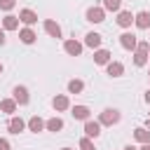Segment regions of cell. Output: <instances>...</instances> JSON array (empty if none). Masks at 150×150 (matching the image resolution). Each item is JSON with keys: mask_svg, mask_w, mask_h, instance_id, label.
I'll return each mask as SVG.
<instances>
[{"mask_svg": "<svg viewBox=\"0 0 150 150\" xmlns=\"http://www.w3.org/2000/svg\"><path fill=\"white\" fill-rule=\"evenodd\" d=\"M0 150H12V145H9L7 138H0Z\"/></svg>", "mask_w": 150, "mask_h": 150, "instance_id": "cell-28", "label": "cell"}, {"mask_svg": "<svg viewBox=\"0 0 150 150\" xmlns=\"http://www.w3.org/2000/svg\"><path fill=\"white\" fill-rule=\"evenodd\" d=\"M120 45H122L127 52H136L138 40H136V35H134V33H122V35H120Z\"/></svg>", "mask_w": 150, "mask_h": 150, "instance_id": "cell-3", "label": "cell"}, {"mask_svg": "<svg viewBox=\"0 0 150 150\" xmlns=\"http://www.w3.org/2000/svg\"><path fill=\"white\" fill-rule=\"evenodd\" d=\"M145 127H148V129H150V115H148V120H145Z\"/></svg>", "mask_w": 150, "mask_h": 150, "instance_id": "cell-33", "label": "cell"}, {"mask_svg": "<svg viewBox=\"0 0 150 150\" xmlns=\"http://www.w3.org/2000/svg\"><path fill=\"white\" fill-rule=\"evenodd\" d=\"M28 129H30V131H35V134H38V131H42V129H45V120H42V117H38V115H33V117L28 120Z\"/></svg>", "mask_w": 150, "mask_h": 150, "instance_id": "cell-23", "label": "cell"}, {"mask_svg": "<svg viewBox=\"0 0 150 150\" xmlns=\"http://www.w3.org/2000/svg\"><path fill=\"white\" fill-rule=\"evenodd\" d=\"M134 138H136L138 143H150V129H148V127L134 129Z\"/></svg>", "mask_w": 150, "mask_h": 150, "instance_id": "cell-19", "label": "cell"}, {"mask_svg": "<svg viewBox=\"0 0 150 150\" xmlns=\"http://www.w3.org/2000/svg\"><path fill=\"white\" fill-rule=\"evenodd\" d=\"M7 129H9L12 134H21V131L26 129V122H23L21 117H12V120H9V124H7Z\"/></svg>", "mask_w": 150, "mask_h": 150, "instance_id": "cell-18", "label": "cell"}, {"mask_svg": "<svg viewBox=\"0 0 150 150\" xmlns=\"http://www.w3.org/2000/svg\"><path fill=\"white\" fill-rule=\"evenodd\" d=\"M98 122H101L103 127H112V124H117V122H120V110H115V108H105V110L101 112Z\"/></svg>", "mask_w": 150, "mask_h": 150, "instance_id": "cell-1", "label": "cell"}, {"mask_svg": "<svg viewBox=\"0 0 150 150\" xmlns=\"http://www.w3.org/2000/svg\"><path fill=\"white\" fill-rule=\"evenodd\" d=\"M19 38H21V42H23V45H33V42L38 40V35L33 33V28H30V26L21 28V30H19Z\"/></svg>", "mask_w": 150, "mask_h": 150, "instance_id": "cell-13", "label": "cell"}, {"mask_svg": "<svg viewBox=\"0 0 150 150\" xmlns=\"http://www.w3.org/2000/svg\"><path fill=\"white\" fill-rule=\"evenodd\" d=\"M134 16H136V14H131V12H122V9H120L115 21H117V26H120V28H129V26L134 23Z\"/></svg>", "mask_w": 150, "mask_h": 150, "instance_id": "cell-7", "label": "cell"}, {"mask_svg": "<svg viewBox=\"0 0 150 150\" xmlns=\"http://www.w3.org/2000/svg\"><path fill=\"white\" fill-rule=\"evenodd\" d=\"M82 89H84V82H82V80H77V77H75V80H70V82H68V91H70V94H80Z\"/></svg>", "mask_w": 150, "mask_h": 150, "instance_id": "cell-24", "label": "cell"}, {"mask_svg": "<svg viewBox=\"0 0 150 150\" xmlns=\"http://www.w3.org/2000/svg\"><path fill=\"white\" fill-rule=\"evenodd\" d=\"M0 73H2V63H0Z\"/></svg>", "mask_w": 150, "mask_h": 150, "instance_id": "cell-35", "label": "cell"}, {"mask_svg": "<svg viewBox=\"0 0 150 150\" xmlns=\"http://www.w3.org/2000/svg\"><path fill=\"white\" fill-rule=\"evenodd\" d=\"M2 28H5V30H16V28H19V16L7 14V16L2 19Z\"/></svg>", "mask_w": 150, "mask_h": 150, "instance_id": "cell-21", "label": "cell"}, {"mask_svg": "<svg viewBox=\"0 0 150 150\" xmlns=\"http://www.w3.org/2000/svg\"><path fill=\"white\" fill-rule=\"evenodd\" d=\"M134 23H136V28L148 30V28H150V12H138V14L134 16Z\"/></svg>", "mask_w": 150, "mask_h": 150, "instance_id": "cell-10", "label": "cell"}, {"mask_svg": "<svg viewBox=\"0 0 150 150\" xmlns=\"http://www.w3.org/2000/svg\"><path fill=\"white\" fill-rule=\"evenodd\" d=\"M52 105H54V110H59V112H61V110H68V108H70V101H68V96H66V94H59V96H54V98H52Z\"/></svg>", "mask_w": 150, "mask_h": 150, "instance_id": "cell-12", "label": "cell"}, {"mask_svg": "<svg viewBox=\"0 0 150 150\" xmlns=\"http://www.w3.org/2000/svg\"><path fill=\"white\" fill-rule=\"evenodd\" d=\"M122 0H103V9L105 12H120Z\"/></svg>", "mask_w": 150, "mask_h": 150, "instance_id": "cell-25", "label": "cell"}, {"mask_svg": "<svg viewBox=\"0 0 150 150\" xmlns=\"http://www.w3.org/2000/svg\"><path fill=\"white\" fill-rule=\"evenodd\" d=\"M80 150H96V148H94V141H91L89 136L80 138Z\"/></svg>", "mask_w": 150, "mask_h": 150, "instance_id": "cell-26", "label": "cell"}, {"mask_svg": "<svg viewBox=\"0 0 150 150\" xmlns=\"http://www.w3.org/2000/svg\"><path fill=\"white\" fill-rule=\"evenodd\" d=\"M7 42V38H5V28H0V45H5Z\"/></svg>", "mask_w": 150, "mask_h": 150, "instance_id": "cell-29", "label": "cell"}, {"mask_svg": "<svg viewBox=\"0 0 150 150\" xmlns=\"http://www.w3.org/2000/svg\"><path fill=\"white\" fill-rule=\"evenodd\" d=\"M148 56H150V54H148Z\"/></svg>", "mask_w": 150, "mask_h": 150, "instance_id": "cell-36", "label": "cell"}, {"mask_svg": "<svg viewBox=\"0 0 150 150\" xmlns=\"http://www.w3.org/2000/svg\"><path fill=\"white\" fill-rule=\"evenodd\" d=\"M110 61H112V54H110L108 49H101V47H98V49L94 52V63L105 66V63H110Z\"/></svg>", "mask_w": 150, "mask_h": 150, "instance_id": "cell-9", "label": "cell"}, {"mask_svg": "<svg viewBox=\"0 0 150 150\" xmlns=\"http://www.w3.org/2000/svg\"><path fill=\"white\" fill-rule=\"evenodd\" d=\"M105 73H108L110 77H120V75L124 73V66H122L120 61H110V63H105Z\"/></svg>", "mask_w": 150, "mask_h": 150, "instance_id": "cell-14", "label": "cell"}, {"mask_svg": "<svg viewBox=\"0 0 150 150\" xmlns=\"http://www.w3.org/2000/svg\"><path fill=\"white\" fill-rule=\"evenodd\" d=\"M124 150H138V148H134V145H127V148H124Z\"/></svg>", "mask_w": 150, "mask_h": 150, "instance_id": "cell-32", "label": "cell"}, {"mask_svg": "<svg viewBox=\"0 0 150 150\" xmlns=\"http://www.w3.org/2000/svg\"><path fill=\"white\" fill-rule=\"evenodd\" d=\"M75 120H82V122H87L89 120V115H91V110L87 108V105H73V112H70Z\"/></svg>", "mask_w": 150, "mask_h": 150, "instance_id": "cell-15", "label": "cell"}, {"mask_svg": "<svg viewBox=\"0 0 150 150\" xmlns=\"http://www.w3.org/2000/svg\"><path fill=\"white\" fill-rule=\"evenodd\" d=\"M12 94H14V101H16L19 105H26V103L30 101V96H28V89H26V87H14V91H12Z\"/></svg>", "mask_w": 150, "mask_h": 150, "instance_id": "cell-11", "label": "cell"}, {"mask_svg": "<svg viewBox=\"0 0 150 150\" xmlns=\"http://www.w3.org/2000/svg\"><path fill=\"white\" fill-rule=\"evenodd\" d=\"M103 19H105V9H103V7H89V9H87V21L101 23Z\"/></svg>", "mask_w": 150, "mask_h": 150, "instance_id": "cell-4", "label": "cell"}, {"mask_svg": "<svg viewBox=\"0 0 150 150\" xmlns=\"http://www.w3.org/2000/svg\"><path fill=\"white\" fill-rule=\"evenodd\" d=\"M148 54H150V52H143V49H136V52H134V63H136L138 68H143V66L148 63V59H150Z\"/></svg>", "mask_w": 150, "mask_h": 150, "instance_id": "cell-22", "label": "cell"}, {"mask_svg": "<svg viewBox=\"0 0 150 150\" xmlns=\"http://www.w3.org/2000/svg\"><path fill=\"white\" fill-rule=\"evenodd\" d=\"M145 103H150V89L145 91Z\"/></svg>", "mask_w": 150, "mask_h": 150, "instance_id": "cell-30", "label": "cell"}, {"mask_svg": "<svg viewBox=\"0 0 150 150\" xmlns=\"http://www.w3.org/2000/svg\"><path fill=\"white\" fill-rule=\"evenodd\" d=\"M42 26H45V33H47V35H52V38H61V26H59L54 19H45Z\"/></svg>", "mask_w": 150, "mask_h": 150, "instance_id": "cell-5", "label": "cell"}, {"mask_svg": "<svg viewBox=\"0 0 150 150\" xmlns=\"http://www.w3.org/2000/svg\"><path fill=\"white\" fill-rule=\"evenodd\" d=\"M19 21H21V23H26V26H33V23H38V14H35L33 9H28V7H26V9H21V12H19Z\"/></svg>", "mask_w": 150, "mask_h": 150, "instance_id": "cell-6", "label": "cell"}, {"mask_svg": "<svg viewBox=\"0 0 150 150\" xmlns=\"http://www.w3.org/2000/svg\"><path fill=\"white\" fill-rule=\"evenodd\" d=\"M61 150H73V148H61Z\"/></svg>", "mask_w": 150, "mask_h": 150, "instance_id": "cell-34", "label": "cell"}, {"mask_svg": "<svg viewBox=\"0 0 150 150\" xmlns=\"http://www.w3.org/2000/svg\"><path fill=\"white\" fill-rule=\"evenodd\" d=\"M101 127H103L101 122H94V120L89 117V120L84 122V136H89V138H98V136H101Z\"/></svg>", "mask_w": 150, "mask_h": 150, "instance_id": "cell-2", "label": "cell"}, {"mask_svg": "<svg viewBox=\"0 0 150 150\" xmlns=\"http://www.w3.org/2000/svg\"><path fill=\"white\" fill-rule=\"evenodd\" d=\"M101 40H103V38H101L98 33H87V35H84V45L91 47V49H98V47H101Z\"/></svg>", "mask_w": 150, "mask_h": 150, "instance_id": "cell-17", "label": "cell"}, {"mask_svg": "<svg viewBox=\"0 0 150 150\" xmlns=\"http://www.w3.org/2000/svg\"><path fill=\"white\" fill-rule=\"evenodd\" d=\"M63 49H66V54H70V56H80V54H82V42H77V40H66V42H63Z\"/></svg>", "mask_w": 150, "mask_h": 150, "instance_id": "cell-8", "label": "cell"}, {"mask_svg": "<svg viewBox=\"0 0 150 150\" xmlns=\"http://www.w3.org/2000/svg\"><path fill=\"white\" fill-rule=\"evenodd\" d=\"M141 150H150V143H143V148Z\"/></svg>", "mask_w": 150, "mask_h": 150, "instance_id": "cell-31", "label": "cell"}, {"mask_svg": "<svg viewBox=\"0 0 150 150\" xmlns=\"http://www.w3.org/2000/svg\"><path fill=\"white\" fill-rule=\"evenodd\" d=\"M16 105H19V103H16L14 98H2V101H0V110H2L5 115H14V112H16Z\"/></svg>", "mask_w": 150, "mask_h": 150, "instance_id": "cell-16", "label": "cell"}, {"mask_svg": "<svg viewBox=\"0 0 150 150\" xmlns=\"http://www.w3.org/2000/svg\"><path fill=\"white\" fill-rule=\"evenodd\" d=\"M14 5H16V0H0V9L2 12H9Z\"/></svg>", "mask_w": 150, "mask_h": 150, "instance_id": "cell-27", "label": "cell"}, {"mask_svg": "<svg viewBox=\"0 0 150 150\" xmlns=\"http://www.w3.org/2000/svg\"><path fill=\"white\" fill-rule=\"evenodd\" d=\"M45 129L56 134V131H61V129H63V120H61V117H52V120H47V122H45Z\"/></svg>", "mask_w": 150, "mask_h": 150, "instance_id": "cell-20", "label": "cell"}]
</instances>
